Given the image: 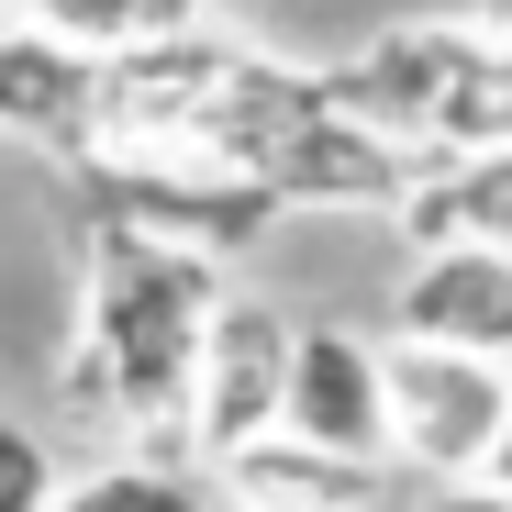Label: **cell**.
Returning a JSON list of instances; mask_svg holds the SVG:
<instances>
[{"label": "cell", "instance_id": "4fadbf2b", "mask_svg": "<svg viewBox=\"0 0 512 512\" xmlns=\"http://www.w3.org/2000/svg\"><path fill=\"white\" fill-rule=\"evenodd\" d=\"M56 490H67L56 446L34 435L23 412H0V512H56Z\"/></svg>", "mask_w": 512, "mask_h": 512}, {"label": "cell", "instance_id": "5b68a950", "mask_svg": "<svg viewBox=\"0 0 512 512\" xmlns=\"http://www.w3.org/2000/svg\"><path fill=\"white\" fill-rule=\"evenodd\" d=\"M290 323H301V312L256 301V290H223V312H212V334H201V368H190V457H201V468L245 457L256 435H279Z\"/></svg>", "mask_w": 512, "mask_h": 512}, {"label": "cell", "instance_id": "8fae6325", "mask_svg": "<svg viewBox=\"0 0 512 512\" xmlns=\"http://www.w3.org/2000/svg\"><path fill=\"white\" fill-rule=\"evenodd\" d=\"M56 512H234V501L190 457H101V468H78L56 490Z\"/></svg>", "mask_w": 512, "mask_h": 512}, {"label": "cell", "instance_id": "6da1fadb", "mask_svg": "<svg viewBox=\"0 0 512 512\" xmlns=\"http://www.w3.org/2000/svg\"><path fill=\"white\" fill-rule=\"evenodd\" d=\"M223 268L190 245H156L123 223H90V279H78V346L56 357V390L78 412L134 423V457H190V368L223 312ZM201 468V457H190Z\"/></svg>", "mask_w": 512, "mask_h": 512}, {"label": "cell", "instance_id": "9a60e30c", "mask_svg": "<svg viewBox=\"0 0 512 512\" xmlns=\"http://www.w3.org/2000/svg\"><path fill=\"white\" fill-rule=\"evenodd\" d=\"M490 490H512V412H501V446H490V468H479Z\"/></svg>", "mask_w": 512, "mask_h": 512}, {"label": "cell", "instance_id": "9c48e42d", "mask_svg": "<svg viewBox=\"0 0 512 512\" xmlns=\"http://www.w3.org/2000/svg\"><path fill=\"white\" fill-rule=\"evenodd\" d=\"M390 234L412 256L435 245H479V256H512V145H479V156H423L412 190L390 201Z\"/></svg>", "mask_w": 512, "mask_h": 512}, {"label": "cell", "instance_id": "ba28073f", "mask_svg": "<svg viewBox=\"0 0 512 512\" xmlns=\"http://www.w3.org/2000/svg\"><path fill=\"white\" fill-rule=\"evenodd\" d=\"M390 334H401V346H446V357H490V368H512V256H479V245L401 256Z\"/></svg>", "mask_w": 512, "mask_h": 512}, {"label": "cell", "instance_id": "2e32d148", "mask_svg": "<svg viewBox=\"0 0 512 512\" xmlns=\"http://www.w3.org/2000/svg\"><path fill=\"white\" fill-rule=\"evenodd\" d=\"M234 512H256V501H234Z\"/></svg>", "mask_w": 512, "mask_h": 512}, {"label": "cell", "instance_id": "3957f363", "mask_svg": "<svg viewBox=\"0 0 512 512\" xmlns=\"http://www.w3.org/2000/svg\"><path fill=\"white\" fill-rule=\"evenodd\" d=\"M78 179H90L101 223L156 234V245H190V256H212V268H234V256L279 223V201L256 190L234 156H201V145H101Z\"/></svg>", "mask_w": 512, "mask_h": 512}, {"label": "cell", "instance_id": "7a4b0ae2", "mask_svg": "<svg viewBox=\"0 0 512 512\" xmlns=\"http://www.w3.org/2000/svg\"><path fill=\"white\" fill-rule=\"evenodd\" d=\"M323 90H334L346 123H368V134L401 145L412 167H423V156L512 145V0L379 23L357 56L323 67Z\"/></svg>", "mask_w": 512, "mask_h": 512}, {"label": "cell", "instance_id": "8992f818", "mask_svg": "<svg viewBox=\"0 0 512 512\" xmlns=\"http://www.w3.org/2000/svg\"><path fill=\"white\" fill-rule=\"evenodd\" d=\"M279 435L346 457V468H390V390H379V334L368 323H334V312H301L290 323Z\"/></svg>", "mask_w": 512, "mask_h": 512}, {"label": "cell", "instance_id": "52a82bcc", "mask_svg": "<svg viewBox=\"0 0 512 512\" xmlns=\"http://www.w3.org/2000/svg\"><path fill=\"white\" fill-rule=\"evenodd\" d=\"M0 134L56 156V167H90V145H101V56H78L45 23H0Z\"/></svg>", "mask_w": 512, "mask_h": 512}, {"label": "cell", "instance_id": "30bf717a", "mask_svg": "<svg viewBox=\"0 0 512 512\" xmlns=\"http://www.w3.org/2000/svg\"><path fill=\"white\" fill-rule=\"evenodd\" d=\"M212 479H223V501H256V512H379V468H346V457L290 446V435H256Z\"/></svg>", "mask_w": 512, "mask_h": 512}, {"label": "cell", "instance_id": "277c9868", "mask_svg": "<svg viewBox=\"0 0 512 512\" xmlns=\"http://www.w3.org/2000/svg\"><path fill=\"white\" fill-rule=\"evenodd\" d=\"M379 390H390V468H412L423 490H457L490 468L501 412H512V368L379 334Z\"/></svg>", "mask_w": 512, "mask_h": 512}, {"label": "cell", "instance_id": "5bb4252c", "mask_svg": "<svg viewBox=\"0 0 512 512\" xmlns=\"http://www.w3.org/2000/svg\"><path fill=\"white\" fill-rule=\"evenodd\" d=\"M423 512H512V490H490V479H457V490H423Z\"/></svg>", "mask_w": 512, "mask_h": 512}, {"label": "cell", "instance_id": "7c38bea8", "mask_svg": "<svg viewBox=\"0 0 512 512\" xmlns=\"http://www.w3.org/2000/svg\"><path fill=\"white\" fill-rule=\"evenodd\" d=\"M23 23L67 34L78 56H134V45H167V34H190L201 23V0H23Z\"/></svg>", "mask_w": 512, "mask_h": 512}]
</instances>
